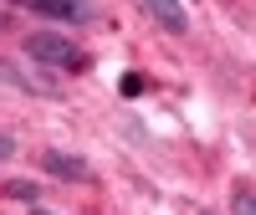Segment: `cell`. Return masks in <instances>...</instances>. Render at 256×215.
I'll use <instances>...</instances> for the list:
<instances>
[{"label": "cell", "instance_id": "cell-8", "mask_svg": "<svg viewBox=\"0 0 256 215\" xmlns=\"http://www.w3.org/2000/svg\"><path fill=\"white\" fill-rule=\"evenodd\" d=\"M118 88H123V98H138V92H144V77H138V72H128Z\"/></svg>", "mask_w": 256, "mask_h": 215}, {"label": "cell", "instance_id": "cell-10", "mask_svg": "<svg viewBox=\"0 0 256 215\" xmlns=\"http://www.w3.org/2000/svg\"><path fill=\"white\" fill-rule=\"evenodd\" d=\"M31 215H56V210H41V205H36V210H31Z\"/></svg>", "mask_w": 256, "mask_h": 215}, {"label": "cell", "instance_id": "cell-2", "mask_svg": "<svg viewBox=\"0 0 256 215\" xmlns=\"http://www.w3.org/2000/svg\"><path fill=\"white\" fill-rule=\"evenodd\" d=\"M31 10L46 16V20H62V26H92L98 20L92 0H31Z\"/></svg>", "mask_w": 256, "mask_h": 215}, {"label": "cell", "instance_id": "cell-13", "mask_svg": "<svg viewBox=\"0 0 256 215\" xmlns=\"http://www.w3.org/2000/svg\"><path fill=\"white\" fill-rule=\"evenodd\" d=\"M200 215H210V210H200Z\"/></svg>", "mask_w": 256, "mask_h": 215}, {"label": "cell", "instance_id": "cell-3", "mask_svg": "<svg viewBox=\"0 0 256 215\" xmlns=\"http://www.w3.org/2000/svg\"><path fill=\"white\" fill-rule=\"evenodd\" d=\"M41 169H46L52 180H67V184L92 180V164H88V159H77V154H62V148H46V154H41Z\"/></svg>", "mask_w": 256, "mask_h": 215}, {"label": "cell", "instance_id": "cell-7", "mask_svg": "<svg viewBox=\"0 0 256 215\" xmlns=\"http://www.w3.org/2000/svg\"><path fill=\"white\" fill-rule=\"evenodd\" d=\"M6 195H10V200H26V205H36V184H31V180H10V184H6Z\"/></svg>", "mask_w": 256, "mask_h": 215}, {"label": "cell", "instance_id": "cell-4", "mask_svg": "<svg viewBox=\"0 0 256 215\" xmlns=\"http://www.w3.org/2000/svg\"><path fill=\"white\" fill-rule=\"evenodd\" d=\"M138 6L154 16L169 36H184V31H190V16H184V6H180V0H138Z\"/></svg>", "mask_w": 256, "mask_h": 215}, {"label": "cell", "instance_id": "cell-12", "mask_svg": "<svg viewBox=\"0 0 256 215\" xmlns=\"http://www.w3.org/2000/svg\"><path fill=\"white\" fill-rule=\"evenodd\" d=\"M0 26H6V16H0Z\"/></svg>", "mask_w": 256, "mask_h": 215}, {"label": "cell", "instance_id": "cell-5", "mask_svg": "<svg viewBox=\"0 0 256 215\" xmlns=\"http://www.w3.org/2000/svg\"><path fill=\"white\" fill-rule=\"evenodd\" d=\"M0 82H10V88H20V92H36V98H62L52 77H31V72L10 67V62H0Z\"/></svg>", "mask_w": 256, "mask_h": 215}, {"label": "cell", "instance_id": "cell-6", "mask_svg": "<svg viewBox=\"0 0 256 215\" xmlns=\"http://www.w3.org/2000/svg\"><path fill=\"white\" fill-rule=\"evenodd\" d=\"M230 215H256V190H236V195H230Z\"/></svg>", "mask_w": 256, "mask_h": 215}, {"label": "cell", "instance_id": "cell-11", "mask_svg": "<svg viewBox=\"0 0 256 215\" xmlns=\"http://www.w3.org/2000/svg\"><path fill=\"white\" fill-rule=\"evenodd\" d=\"M10 6H26V10H31V0H10Z\"/></svg>", "mask_w": 256, "mask_h": 215}, {"label": "cell", "instance_id": "cell-1", "mask_svg": "<svg viewBox=\"0 0 256 215\" xmlns=\"http://www.w3.org/2000/svg\"><path fill=\"white\" fill-rule=\"evenodd\" d=\"M20 52L31 62H41V67H52V72H82L88 67V52H82L72 36H62V31H31L20 41Z\"/></svg>", "mask_w": 256, "mask_h": 215}, {"label": "cell", "instance_id": "cell-9", "mask_svg": "<svg viewBox=\"0 0 256 215\" xmlns=\"http://www.w3.org/2000/svg\"><path fill=\"white\" fill-rule=\"evenodd\" d=\"M10 154H16V138H10V134H0V159H10Z\"/></svg>", "mask_w": 256, "mask_h": 215}]
</instances>
